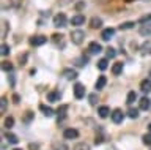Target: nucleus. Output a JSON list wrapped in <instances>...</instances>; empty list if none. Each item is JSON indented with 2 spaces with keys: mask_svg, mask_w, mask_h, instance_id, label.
I'll return each mask as SVG.
<instances>
[{
  "mask_svg": "<svg viewBox=\"0 0 151 150\" xmlns=\"http://www.w3.org/2000/svg\"><path fill=\"white\" fill-rule=\"evenodd\" d=\"M32 119H33V112L32 111H27L25 112V117H24V122H25V123H30Z\"/></svg>",
  "mask_w": 151,
  "mask_h": 150,
  "instance_id": "obj_32",
  "label": "nucleus"
},
{
  "mask_svg": "<svg viewBox=\"0 0 151 150\" xmlns=\"http://www.w3.org/2000/svg\"><path fill=\"white\" fill-rule=\"evenodd\" d=\"M44 43H47V36H44V35H35L30 38L32 46H42Z\"/></svg>",
  "mask_w": 151,
  "mask_h": 150,
  "instance_id": "obj_3",
  "label": "nucleus"
},
{
  "mask_svg": "<svg viewBox=\"0 0 151 150\" xmlns=\"http://www.w3.org/2000/svg\"><path fill=\"white\" fill-rule=\"evenodd\" d=\"M134 25H135V22H123V24L120 25V29H121V30H129V29H132Z\"/></svg>",
  "mask_w": 151,
  "mask_h": 150,
  "instance_id": "obj_28",
  "label": "nucleus"
},
{
  "mask_svg": "<svg viewBox=\"0 0 151 150\" xmlns=\"http://www.w3.org/2000/svg\"><path fill=\"white\" fill-rule=\"evenodd\" d=\"M88 51H90V54H99L102 51V46L99 43H96V41H91L88 44Z\"/></svg>",
  "mask_w": 151,
  "mask_h": 150,
  "instance_id": "obj_8",
  "label": "nucleus"
},
{
  "mask_svg": "<svg viewBox=\"0 0 151 150\" xmlns=\"http://www.w3.org/2000/svg\"><path fill=\"white\" fill-rule=\"evenodd\" d=\"M6 98H2V100H0V112H2V114H5V112H6Z\"/></svg>",
  "mask_w": 151,
  "mask_h": 150,
  "instance_id": "obj_27",
  "label": "nucleus"
},
{
  "mask_svg": "<svg viewBox=\"0 0 151 150\" xmlns=\"http://www.w3.org/2000/svg\"><path fill=\"white\" fill-rule=\"evenodd\" d=\"M140 51H142V54H143V55H146V54H151V40H146L145 43L142 44Z\"/></svg>",
  "mask_w": 151,
  "mask_h": 150,
  "instance_id": "obj_15",
  "label": "nucleus"
},
{
  "mask_svg": "<svg viewBox=\"0 0 151 150\" xmlns=\"http://www.w3.org/2000/svg\"><path fill=\"white\" fill-rule=\"evenodd\" d=\"M106 84H107V78L106 76H99L96 84H94V87H96V90H102V88L106 87Z\"/></svg>",
  "mask_w": 151,
  "mask_h": 150,
  "instance_id": "obj_13",
  "label": "nucleus"
},
{
  "mask_svg": "<svg viewBox=\"0 0 151 150\" xmlns=\"http://www.w3.org/2000/svg\"><path fill=\"white\" fill-rule=\"evenodd\" d=\"M74 96L77 98V100H80V98L85 96V87H83L80 82H77V84L74 86Z\"/></svg>",
  "mask_w": 151,
  "mask_h": 150,
  "instance_id": "obj_6",
  "label": "nucleus"
},
{
  "mask_svg": "<svg viewBox=\"0 0 151 150\" xmlns=\"http://www.w3.org/2000/svg\"><path fill=\"white\" fill-rule=\"evenodd\" d=\"M5 30H6V22L3 21V32H2V38H5Z\"/></svg>",
  "mask_w": 151,
  "mask_h": 150,
  "instance_id": "obj_40",
  "label": "nucleus"
},
{
  "mask_svg": "<svg viewBox=\"0 0 151 150\" xmlns=\"http://www.w3.org/2000/svg\"><path fill=\"white\" fill-rule=\"evenodd\" d=\"M139 104H140V109H142V111H148V109H150V106H151V101L145 96V98H142V100H140Z\"/></svg>",
  "mask_w": 151,
  "mask_h": 150,
  "instance_id": "obj_18",
  "label": "nucleus"
},
{
  "mask_svg": "<svg viewBox=\"0 0 151 150\" xmlns=\"http://www.w3.org/2000/svg\"><path fill=\"white\" fill-rule=\"evenodd\" d=\"M74 150H90V147H88V145L87 144H77V145H76V147H74Z\"/></svg>",
  "mask_w": 151,
  "mask_h": 150,
  "instance_id": "obj_35",
  "label": "nucleus"
},
{
  "mask_svg": "<svg viewBox=\"0 0 151 150\" xmlns=\"http://www.w3.org/2000/svg\"><path fill=\"white\" fill-rule=\"evenodd\" d=\"M3 125H5V128H11V126L14 125V119L13 117H6L5 122H3Z\"/></svg>",
  "mask_w": 151,
  "mask_h": 150,
  "instance_id": "obj_31",
  "label": "nucleus"
},
{
  "mask_svg": "<svg viewBox=\"0 0 151 150\" xmlns=\"http://www.w3.org/2000/svg\"><path fill=\"white\" fill-rule=\"evenodd\" d=\"M102 141H104V139L101 138V136H99V138H96V139H94V144H96V145H98V144H101V142H102Z\"/></svg>",
  "mask_w": 151,
  "mask_h": 150,
  "instance_id": "obj_39",
  "label": "nucleus"
},
{
  "mask_svg": "<svg viewBox=\"0 0 151 150\" xmlns=\"http://www.w3.org/2000/svg\"><path fill=\"white\" fill-rule=\"evenodd\" d=\"M5 139H6L9 144H13V145H16L19 142V138L16 134H13V133H6V134H5Z\"/></svg>",
  "mask_w": 151,
  "mask_h": 150,
  "instance_id": "obj_17",
  "label": "nucleus"
},
{
  "mask_svg": "<svg viewBox=\"0 0 151 150\" xmlns=\"http://www.w3.org/2000/svg\"><path fill=\"white\" fill-rule=\"evenodd\" d=\"M121 71H123V62H116L112 67V73L115 74V76H118V74H121Z\"/></svg>",
  "mask_w": 151,
  "mask_h": 150,
  "instance_id": "obj_20",
  "label": "nucleus"
},
{
  "mask_svg": "<svg viewBox=\"0 0 151 150\" xmlns=\"http://www.w3.org/2000/svg\"><path fill=\"white\" fill-rule=\"evenodd\" d=\"M66 24H68V17H66L65 13H58V14L54 16V27L61 29V27H66Z\"/></svg>",
  "mask_w": 151,
  "mask_h": 150,
  "instance_id": "obj_2",
  "label": "nucleus"
},
{
  "mask_svg": "<svg viewBox=\"0 0 151 150\" xmlns=\"http://www.w3.org/2000/svg\"><path fill=\"white\" fill-rule=\"evenodd\" d=\"M150 78H151V73H150Z\"/></svg>",
  "mask_w": 151,
  "mask_h": 150,
  "instance_id": "obj_44",
  "label": "nucleus"
},
{
  "mask_svg": "<svg viewBox=\"0 0 151 150\" xmlns=\"http://www.w3.org/2000/svg\"><path fill=\"white\" fill-rule=\"evenodd\" d=\"M151 21V14H148V16H143L140 19V24H146V22H150Z\"/></svg>",
  "mask_w": 151,
  "mask_h": 150,
  "instance_id": "obj_37",
  "label": "nucleus"
},
{
  "mask_svg": "<svg viewBox=\"0 0 151 150\" xmlns=\"http://www.w3.org/2000/svg\"><path fill=\"white\" fill-rule=\"evenodd\" d=\"M52 38H54L55 43H58V41H61V38H63V35H54Z\"/></svg>",
  "mask_w": 151,
  "mask_h": 150,
  "instance_id": "obj_38",
  "label": "nucleus"
},
{
  "mask_svg": "<svg viewBox=\"0 0 151 150\" xmlns=\"http://www.w3.org/2000/svg\"><path fill=\"white\" fill-rule=\"evenodd\" d=\"M40 109L42 111V114H44L46 117H52V115L55 114V111L52 109V107H49V106H46V104H41V106H40Z\"/></svg>",
  "mask_w": 151,
  "mask_h": 150,
  "instance_id": "obj_16",
  "label": "nucleus"
},
{
  "mask_svg": "<svg viewBox=\"0 0 151 150\" xmlns=\"http://www.w3.org/2000/svg\"><path fill=\"white\" fill-rule=\"evenodd\" d=\"M60 98H61L60 92H49V93H47V101H50V103L60 101Z\"/></svg>",
  "mask_w": 151,
  "mask_h": 150,
  "instance_id": "obj_14",
  "label": "nucleus"
},
{
  "mask_svg": "<svg viewBox=\"0 0 151 150\" xmlns=\"http://www.w3.org/2000/svg\"><path fill=\"white\" fill-rule=\"evenodd\" d=\"M98 68L101 70V71H104V70L109 68V59H101L98 62Z\"/></svg>",
  "mask_w": 151,
  "mask_h": 150,
  "instance_id": "obj_22",
  "label": "nucleus"
},
{
  "mask_svg": "<svg viewBox=\"0 0 151 150\" xmlns=\"http://www.w3.org/2000/svg\"><path fill=\"white\" fill-rule=\"evenodd\" d=\"M63 138L65 139H77L79 138V131L76 128H68L63 131Z\"/></svg>",
  "mask_w": 151,
  "mask_h": 150,
  "instance_id": "obj_5",
  "label": "nucleus"
},
{
  "mask_svg": "<svg viewBox=\"0 0 151 150\" xmlns=\"http://www.w3.org/2000/svg\"><path fill=\"white\" fill-rule=\"evenodd\" d=\"M106 55H107V59H115L116 57V51L113 48H107L106 49Z\"/></svg>",
  "mask_w": 151,
  "mask_h": 150,
  "instance_id": "obj_25",
  "label": "nucleus"
},
{
  "mask_svg": "<svg viewBox=\"0 0 151 150\" xmlns=\"http://www.w3.org/2000/svg\"><path fill=\"white\" fill-rule=\"evenodd\" d=\"M0 52H2L3 57H5V55H8V54H9V46L3 43V44H2V51H0Z\"/></svg>",
  "mask_w": 151,
  "mask_h": 150,
  "instance_id": "obj_34",
  "label": "nucleus"
},
{
  "mask_svg": "<svg viewBox=\"0 0 151 150\" xmlns=\"http://www.w3.org/2000/svg\"><path fill=\"white\" fill-rule=\"evenodd\" d=\"M127 115H129L131 119H137V117H139V109H134V107H131V109L127 111Z\"/></svg>",
  "mask_w": 151,
  "mask_h": 150,
  "instance_id": "obj_30",
  "label": "nucleus"
},
{
  "mask_svg": "<svg viewBox=\"0 0 151 150\" xmlns=\"http://www.w3.org/2000/svg\"><path fill=\"white\" fill-rule=\"evenodd\" d=\"M54 150H68V145L65 142H54Z\"/></svg>",
  "mask_w": 151,
  "mask_h": 150,
  "instance_id": "obj_26",
  "label": "nucleus"
},
{
  "mask_svg": "<svg viewBox=\"0 0 151 150\" xmlns=\"http://www.w3.org/2000/svg\"><path fill=\"white\" fill-rule=\"evenodd\" d=\"M61 76H63L65 79H68V81H73V79L77 78V71L73 68H65L63 71H61Z\"/></svg>",
  "mask_w": 151,
  "mask_h": 150,
  "instance_id": "obj_4",
  "label": "nucleus"
},
{
  "mask_svg": "<svg viewBox=\"0 0 151 150\" xmlns=\"http://www.w3.org/2000/svg\"><path fill=\"white\" fill-rule=\"evenodd\" d=\"M135 100H137V93H135V92H129V93H127V98H126V103H127V104H132Z\"/></svg>",
  "mask_w": 151,
  "mask_h": 150,
  "instance_id": "obj_23",
  "label": "nucleus"
},
{
  "mask_svg": "<svg viewBox=\"0 0 151 150\" xmlns=\"http://www.w3.org/2000/svg\"><path fill=\"white\" fill-rule=\"evenodd\" d=\"M113 35H115V29H104L102 33H101V38H102L104 41H109Z\"/></svg>",
  "mask_w": 151,
  "mask_h": 150,
  "instance_id": "obj_9",
  "label": "nucleus"
},
{
  "mask_svg": "<svg viewBox=\"0 0 151 150\" xmlns=\"http://www.w3.org/2000/svg\"><path fill=\"white\" fill-rule=\"evenodd\" d=\"M101 25H102V19H99V17H93V19L90 21V27H91V29H99Z\"/></svg>",
  "mask_w": 151,
  "mask_h": 150,
  "instance_id": "obj_21",
  "label": "nucleus"
},
{
  "mask_svg": "<svg viewBox=\"0 0 151 150\" xmlns=\"http://www.w3.org/2000/svg\"><path fill=\"white\" fill-rule=\"evenodd\" d=\"M140 35L142 36H150L151 35V22H146V24H143L140 27Z\"/></svg>",
  "mask_w": 151,
  "mask_h": 150,
  "instance_id": "obj_11",
  "label": "nucleus"
},
{
  "mask_svg": "<svg viewBox=\"0 0 151 150\" xmlns=\"http://www.w3.org/2000/svg\"><path fill=\"white\" fill-rule=\"evenodd\" d=\"M83 40H85V32L83 30H73L71 32V41H73L74 44L80 46L83 43Z\"/></svg>",
  "mask_w": 151,
  "mask_h": 150,
  "instance_id": "obj_1",
  "label": "nucleus"
},
{
  "mask_svg": "<svg viewBox=\"0 0 151 150\" xmlns=\"http://www.w3.org/2000/svg\"><path fill=\"white\" fill-rule=\"evenodd\" d=\"M14 150H22V149H14Z\"/></svg>",
  "mask_w": 151,
  "mask_h": 150,
  "instance_id": "obj_43",
  "label": "nucleus"
},
{
  "mask_svg": "<svg viewBox=\"0 0 151 150\" xmlns=\"http://www.w3.org/2000/svg\"><path fill=\"white\" fill-rule=\"evenodd\" d=\"M13 100L14 103H19V95H13Z\"/></svg>",
  "mask_w": 151,
  "mask_h": 150,
  "instance_id": "obj_41",
  "label": "nucleus"
},
{
  "mask_svg": "<svg viewBox=\"0 0 151 150\" xmlns=\"http://www.w3.org/2000/svg\"><path fill=\"white\" fill-rule=\"evenodd\" d=\"M88 100H90V104H96L98 103V96H96V93H91V95H88Z\"/></svg>",
  "mask_w": 151,
  "mask_h": 150,
  "instance_id": "obj_33",
  "label": "nucleus"
},
{
  "mask_svg": "<svg viewBox=\"0 0 151 150\" xmlns=\"http://www.w3.org/2000/svg\"><path fill=\"white\" fill-rule=\"evenodd\" d=\"M110 115H112V120L115 122V123H121L123 119H124V114L121 112V109H113Z\"/></svg>",
  "mask_w": 151,
  "mask_h": 150,
  "instance_id": "obj_7",
  "label": "nucleus"
},
{
  "mask_svg": "<svg viewBox=\"0 0 151 150\" xmlns=\"http://www.w3.org/2000/svg\"><path fill=\"white\" fill-rule=\"evenodd\" d=\"M148 130H150V133H151V123L148 125Z\"/></svg>",
  "mask_w": 151,
  "mask_h": 150,
  "instance_id": "obj_42",
  "label": "nucleus"
},
{
  "mask_svg": "<svg viewBox=\"0 0 151 150\" xmlns=\"http://www.w3.org/2000/svg\"><path fill=\"white\" fill-rule=\"evenodd\" d=\"M83 22H85V16L83 14H76V16L71 17V24L73 25H82Z\"/></svg>",
  "mask_w": 151,
  "mask_h": 150,
  "instance_id": "obj_12",
  "label": "nucleus"
},
{
  "mask_svg": "<svg viewBox=\"0 0 151 150\" xmlns=\"http://www.w3.org/2000/svg\"><path fill=\"white\" fill-rule=\"evenodd\" d=\"M142 141H143L145 145H151V134H145L143 138H142Z\"/></svg>",
  "mask_w": 151,
  "mask_h": 150,
  "instance_id": "obj_36",
  "label": "nucleus"
},
{
  "mask_svg": "<svg viewBox=\"0 0 151 150\" xmlns=\"http://www.w3.org/2000/svg\"><path fill=\"white\" fill-rule=\"evenodd\" d=\"M98 114H99V117L106 119V117H109V114H110V109H109V106H101L98 109Z\"/></svg>",
  "mask_w": 151,
  "mask_h": 150,
  "instance_id": "obj_19",
  "label": "nucleus"
},
{
  "mask_svg": "<svg viewBox=\"0 0 151 150\" xmlns=\"http://www.w3.org/2000/svg\"><path fill=\"white\" fill-rule=\"evenodd\" d=\"M2 70L6 71V73H9V71H13V65L9 62H2Z\"/></svg>",
  "mask_w": 151,
  "mask_h": 150,
  "instance_id": "obj_29",
  "label": "nucleus"
},
{
  "mask_svg": "<svg viewBox=\"0 0 151 150\" xmlns=\"http://www.w3.org/2000/svg\"><path fill=\"white\" fill-rule=\"evenodd\" d=\"M66 111H68V106H61V107H60V109H58V111H57V114H58V122L65 119V115H66V114H65V112H66Z\"/></svg>",
  "mask_w": 151,
  "mask_h": 150,
  "instance_id": "obj_24",
  "label": "nucleus"
},
{
  "mask_svg": "<svg viewBox=\"0 0 151 150\" xmlns=\"http://www.w3.org/2000/svg\"><path fill=\"white\" fill-rule=\"evenodd\" d=\"M140 90L143 93H150L151 92V81L150 79H143V81L140 82Z\"/></svg>",
  "mask_w": 151,
  "mask_h": 150,
  "instance_id": "obj_10",
  "label": "nucleus"
}]
</instances>
